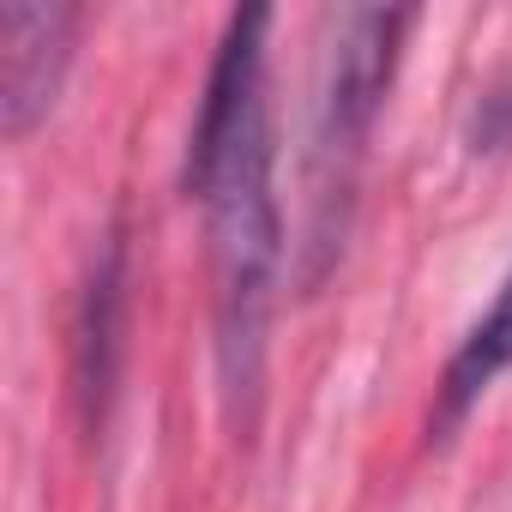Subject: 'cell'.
<instances>
[{
	"instance_id": "obj_1",
	"label": "cell",
	"mask_w": 512,
	"mask_h": 512,
	"mask_svg": "<svg viewBox=\"0 0 512 512\" xmlns=\"http://www.w3.org/2000/svg\"><path fill=\"white\" fill-rule=\"evenodd\" d=\"M266 31L272 13L247 7L229 19L193 133L187 193L205 205L211 278H217V368L229 410L253 404L266 368V320L284 260V217L272 193V115H266Z\"/></svg>"
},
{
	"instance_id": "obj_2",
	"label": "cell",
	"mask_w": 512,
	"mask_h": 512,
	"mask_svg": "<svg viewBox=\"0 0 512 512\" xmlns=\"http://www.w3.org/2000/svg\"><path fill=\"white\" fill-rule=\"evenodd\" d=\"M410 25H416L410 7H344L326 19L314 127H308V229H302V272H296L302 290H320L344 253L368 133L398 79Z\"/></svg>"
},
{
	"instance_id": "obj_3",
	"label": "cell",
	"mask_w": 512,
	"mask_h": 512,
	"mask_svg": "<svg viewBox=\"0 0 512 512\" xmlns=\"http://www.w3.org/2000/svg\"><path fill=\"white\" fill-rule=\"evenodd\" d=\"M79 43V13L55 0H7L0 7V127L25 139L61 103Z\"/></svg>"
},
{
	"instance_id": "obj_4",
	"label": "cell",
	"mask_w": 512,
	"mask_h": 512,
	"mask_svg": "<svg viewBox=\"0 0 512 512\" xmlns=\"http://www.w3.org/2000/svg\"><path fill=\"white\" fill-rule=\"evenodd\" d=\"M121 332H127V241L115 229L85 278L79 338H73V392H79V416L91 434L103 428L115 380H121Z\"/></svg>"
},
{
	"instance_id": "obj_5",
	"label": "cell",
	"mask_w": 512,
	"mask_h": 512,
	"mask_svg": "<svg viewBox=\"0 0 512 512\" xmlns=\"http://www.w3.org/2000/svg\"><path fill=\"white\" fill-rule=\"evenodd\" d=\"M512 368V272L500 284V296L488 302V314L470 326V338L458 344V356L446 362V416H458L476 392H488L500 374Z\"/></svg>"
}]
</instances>
